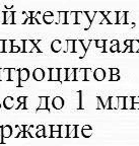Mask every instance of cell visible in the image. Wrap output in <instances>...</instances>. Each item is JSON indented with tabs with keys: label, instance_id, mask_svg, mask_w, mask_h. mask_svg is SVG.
<instances>
[{
	"label": "cell",
	"instance_id": "obj_28",
	"mask_svg": "<svg viewBox=\"0 0 139 146\" xmlns=\"http://www.w3.org/2000/svg\"><path fill=\"white\" fill-rule=\"evenodd\" d=\"M58 14H59V21H58V23H60V25H66L67 11H58Z\"/></svg>",
	"mask_w": 139,
	"mask_h": 146
},
{
	"label": "cell",
	"instance_id": "obj_10",
	"mask_svg": "<svg viewBox=\"0 0 139 146\" xmlns=\"http://www.w3.org/2000/svg\"><path fill=\"white\" fill-rule=\"evenodd\" d=\"M64 105H65V102H64V98L62 96H55L52 100V107L55 110L63 109Z\"/></svg>",
	"mask_w": 139,
	"mask_h": 146
},
{
	"label": "cell",
	"instance_id": "obj_51",
	"mask_svg": "<svg viewBox=\"0 0 139 146\" xmlns=\"http://www.w3.org/2000/svg\"><path fill=\"white\" fill-rule=\"evenodd\" d=\"M5 7H6L7 9H10V8H12V6H8V5H5Z\"/></svg>",
	"mask_w": 139,
	"mask_h": 146
},
{
	"label": "cell",
	"instance_id": "obj_23",
	"mask_svg": "<svg viewBox=\"0 0 139 146\" xmlns=\"http://www.w3.org/2000/svg\"><path fill=\"white\" fill-rule=\"evenodd\" d=\"M0 81H9V68H0Z\"/></svg>",
	"mask_w": 139,
	"mask_h": 146
},
{
	"label": "cell",
	"instance_id": "obj_50",
	"mask_svg": "<svg viewBox=\"0 0 139 146\" xmlns=\"http://www.w3.org/2000/svg\"><path fill=\"white\" fill-rule=\"evenodd\" d=\"M46 126L45 125H38L37 126V130H43V129H45Z\"/></svg>",
	"mask_w": 139,
	"mask_h": 146
},
{
	"label": "cell",
	"instance_id": "obj_30",
	"mask_svg": "<svg viewBox=\"0 0 139 146\" xmlns=\"http://www.w3.org/2000/svg\"><path fill=\"white\" fill-rule=\"evenodd\" d=\"M66 47H67V52L74 53V40H67Z\"/></svg>",
	"mask_w": 139,
	"mask_h": 146
},
{
	"label": "cell",
	"instance_id": "obj_25",
	"mask_svg": "<svg viewBox=\"0 0 139 146\" xmlns=\"http://www.w3.org/2000/svg\"><path fill=\"white\" fill-rule=\"evenodd\" d=\"M67 81V68H59V82Z\"/></svg>",
	"mask_w": 139,
	"mask_h": 146
},
{
	"label": "cell",
	"instance_id": "obj_31",
	"mask_svg": "<svg viewBox=\"0 0 139 146\" xmlns=\"http://www.w3.org/2000/svg\"><path fill=\"white\" fill-rule=\"evenodd\" d=\"M91 76L94 77V72H92V70L89 68H85V81H89Z\"/></svg>",
	"mask_w": 139,
	"mask_h": 146
},
{
	"label": "cell",
	"instance_id": "obj_41",
	"mask_svg": "<svg viewBox=\"0 0 139 146\" xmlns=\"http://www.w3.org/2000/svg\"><path fill=\"white\" fill-rule=\"evenodd\" d=\"M51 138H60L59 131H52V133H51Z\"/></svg>",
	"mask_w": 139,
	"mask_h": 146
},
{
	"label": "cell",
	"instance_id": "obj_34",
	"mask_svg": "<svg viewBox=\"0 0 139 146\" xmlns=\"http://www.w3.org/2000/svg\"><path fill=\"white\" fill-rule=\"evenodd\" d=\"M131 51H132V52H138L139 51V41H132Z\"/></svg>",
	"mask_w": 139,
	"mask_h": 146
},
{
	"label": "cell",
	"instance_id": "obj_33",
	"mask_svg": "<svg viewBox=\"0 0 139 146\" xmlns=\"http://www.w3.org/2000/svg\"><path fill=\"white\" fill-rule=\"evenodd\" d=\"M78 96H79V105H78V110H83V105H82V98H83V91L78 90L77 91Z\"/></svg>",
	"mask_w": 139,
	"mask_h": 146
},
{
	"label": "cell",
	"instance_id": "obj_32",
	"mask_svg": "<svg viewBox=\"0 0 139 146\" xmlns=\"http://www.w3.org/2000/svg\"><path fill=\"white\" fill-rule=\"evenodd\" d=\"M46 128H47V126H46ZM46 128H45V129H43V130H37V132H36V134H35V136H36L37 138H45Z\"/></svg>",
	"mask_w": 139,
	"mask_h": 146
},
{
	"label": "cell",
	"instance_id": "obj_46",
	"mask_svg": "<svg viewBox=\"0 0 139 146\" xmlns=\"http://www.w3.org/2000/svg\"><path fill=\"white\" fill-rule=\"evenodd\" d=\"M110 71H111V74H114V75L119 74V69H117V68H111Z\"/></svg>",
	"mask_w": 139,
	"mask_h": 146
},
{
	"label": "cell",
	"instance_id": "obj_6",
	"mask_svg": "<svg viewBox=\"0 0 139 146\" xmlns=\"http://www.w3.org/2000/svg\"><path fill=\"white\" fill-rule=\"evenodd\" d=\"M27 12H16L14 11V17H13V25H17V23H21V25H25V21H27Z\"/></svg>",
	"mask_w": 139,
	"mask_h": 146
},
{
	"label": "cell",
	"instance_id": "obj_27",
	"mask_svg": "<svg viewBox=\"0 0 139 146\" xmlns=\"http://www.w3.org/2000/svg\"><path fill=\"white\" fill-rule=\"evenodd\" d=\"M13 40H4V53H11Z\"/></svg>",
	"mask_w": 139,
	"mask_h": 146
},
{
	"label": "cell",
	"instance_id": "obj_4",
	"mask_svg": "<svg viewBox=\"0 0 139 146\" xmlns=\"http://www.w3.org/2000/svg\"><path fill=\"white\" fill-rule=\"evenodd\" d=\"M0 129H1V141H0V144H4L5 138H10L12 136L13 129H12V127L10 125L0 126Z\"/></svg>",
	"mask_w": 139,
	"mask_h": 146
},
{
	"label": "cell",
	"instance_id": "obj_20",
	"mask_svg": "<svg viewBox=\"0 0 139 146\" xmlns=\"http://www.w3.org/2000/svg\"><path fill=\"white\" fill-rule=\"evenodd\" d=\"M51 50L54 53H59L62 50V42L60 40H54L51 43Z\"/></svg>",
	"mask_w": 139,
	"mask_h": 146
},
{
	"label": "cell",
	"instance_id": "obj_24",
	"mask_svg": "<svg viewBox=\"0 0 139 146\" xmlns=\"http://www.w3.org/2000/svg\"><path fill=\"white\" fill-rule=\"evenodd\" d=\"M76 68H67V81H75Z\"/></svg>",
	"mask_w": 139,
	"mask_h": 146
},
{
	"label": "cell",
	"instance_id": "obj_5",
	"mask_svg": "<svg viewBox=\"0 0 139 146\" xmlns=\"http://www.w3.org/2000/svg\"><path fill=\"white\" fill-rule=\"evenodd\" d=\"M40 98V105L37 108L36 113H39L40 111H46L50 113L51 110L49 109V96H39Z\"/></svg>",
	"mask_w": 139,
	"mask_h": 146
},
{
	"label": "cell",
	"instance_id": "obj_8",
	"mask_svg": "<svg viewBox=\"0 0 139 146\" xmlns=\"http://www.w3.org/2000/svg\"><path fill=\"white\" fill-rule=\"evenodd\" d=\"M46 77V73L45 70L42 68H36L33 72V78H34L36 81H43Z\"/></svg>",
	"mask_w": 139,
	"mask_h": 146
},
{
	"label": "cell",
	"instance_id": "obj_3",
	"mask_svg": "<svg viewBox=\"0 0 139 146\" xmlns=\"http://www.w3.org/2000/svg\"><path fill=\"white\" fill-rule=\"evenodd\" d=\"M76 25H80L83 30L87 31L89 30V27H91L92 23L90 21V19L87 16L85 11H77V18H76Z\"/></svg>",
	"mask_w": 139,
	"mask_h": 146
},
{
	"label": "cell",
	"instance_id": "obj_9",
	"mask_svg": "<svg viewBox=\"0 0 139 146\" xmlns=\"http://www.w3.org/2000/svg\"><path fill=\"white\" fill-rule=\"evenodd\" d=\"M29 128L30 126H25V125H21V130L18 132V134L15 136V138H34V137L31 135V133L29 132Z\"/></svg>",
	"mask_w": 139,
	"mask_h": 146
},
{
	"label": "cell",
	"instance_id": "obj_12",
	"mask_svg": "<svg viewBox=\"0 0 139 146\" xmlns=\"http://www.w3.org/2000/svg\"><path fill=\"white\" fill-rule=\"evenodd\" d=\"M106 18L110 25H118V11H108Z\"/></svg>",
	"mask_w": 139,
	"mask_h": 146
},
{
	"label": "cell",
	"instance_id": "obj_15",
	"mask_svg": "<svg viewBox=\"0 0 139 146\" xmlns=\"http://www.w3.org/2000/svg\"><path fill=\"white\" fill-rule=\"evenodd\" d=\"M94 78L96 81H103L106 78V71L103 68H98L94 71Z\"/></svg>",
	"mask_w": 139,
	"mask_h": 146
},
{
	"label": "cell",
	"instance_id": "obj_42",
	"mask_svg": "<svg viewBox=\"0 0 139 146\" xmlns=\"http://www.w3.org/2000/svg\"><path fill=\"white\" fill-rule=\"evenodd\" d=\"M110 51L111 52H118L119 51V44H117V45H112L111 46V49H110Z\"/></svg>",
	"mask_w": 139,
	"mask_h": 146
},
{
	"label": "cell",
	"instance_id": "obj_38",
	"mask_svg": "<svg viewBox=\"0 0 139 146\" xmlns=\"http://www.w3.org/2000/svg\"><path fill=\"white\" fill-rule=\"evenodd\" d=\"M19 52H23V49H21L19 46H15L13 44L12 49H11V53H19Z\"/></svg>",
	"mask_w": 139,
	"mask_h": 146
},
{
	"label": "cell",
	"instance_id": "obj_37",
	"mask_svg": "<svg viewBox=\"0 0 139 146\" xmlns=\"http://www.w3.org/2000/svg\"><path fill=\"white\" fill-rule=\"evenodd\" d=\"M85 12H86L87 16H88V18L90 19V21L92 23L94 19V16H96V11H85Z\"/></svg>",
	"mask_w": 139,
	"mask_h": 146
},
{
	"label": "cell",
	"instance_id": "obj_21",
	"mask_svg": "<svg viewBox=\"0 0 139 146\" xmlns=\"http://www.w3.org/2000/svg\"><path fill=\"white\" fill-rule=\"evenodd\" d=\"M75 81H85V68H76Z\"/></svg>",
	"mask_w": 139,
	"mask_h": 146
},
{
	"label": "cell",
	"instance_id": "obj_13",
	"mask_svg": "<svg viewBox=\"0 0 139 146\" xmlns=\"http://www.w3.org/2000/svg\"><path fill=\"white\" fill-rule=\"evenodd\" d=\"M9 81H15L19 83V69L9 68Z\"/></svg>",
	"mask_w": 139,
	"mask_h": 146
},
{
	"label": "cell",
	"instance_id": "obj_2",
	"mask_svg": "<svg viewBox=\"0 0 139 146\" xmlns=\"http://www.w3.org/2000/svg\"><path fill=\"white\" fill-rule=\"evenodd\" d=\"M41 40H23V53H42L43 51L39 49L38 44Z\"/></svg>",
	"mask_w": 139,
	"mask_h": 146
},
{
	"label": "cell",
	"instance_id": "obj_29",
	"mask_svg": "<svg viewBox=\"0 0 139 146\" xmlns=\"http://www.w3.org/2000/svg\"><path fill=\"white\" fill-rule=\"evenodd\" d=\"M127 12H123V11H118V25H123L126 23V17H127Z\"/></svg>",
	"mask_w": 139,
	"mask_h": 146
},
{
	"label": "cell",
	"instance_id": "obj_43",
	"mask_svg": "<svg viewBox=\"0 0 139 146\" xmlns=\"http://www.w3.org/2000/svg\"><path fill=\"white\" fill-rule=\"evenodd\" d=\"M51 131H59L60 132V125H50Z\"/></svg>",
	"mask_w": 139,
	"mask_h": 146
},
{
	"label": "cell",
	"instance_id": "obj_49",
	"mask_svg": "<svg viewBox=\"0 0 139 146\" xmlns=\"http://www.w3.org/2000/svg\"><path fill=\"white\" fill-rule=\"evenodd\" d=\"M25 25H32V17H27Z\"/></svg>",
	"mask_w": 139,
	"mask_h": 146
},
{
	"label": "cell",
	"instance_id": "obj_17",
	"mask_svg": "<svg viewBox=\"0 0 139 146\" xmlns=\"http://www.w3.org/2000/svg\"><path fill=\"white\" fill-rule=\"evenodd\" d=\"M14 106V98L12 96H6L3 100V107L6 110H11L13 109Z\"/></svg>",
	"mask_w": 139,
	"mask_h": 146
},
{
	"label": "cell",
	"instance_id": "obj_40",
	"mask_svg": "<svg viewBox=\"0 0 139 146\" xmlns=\"http://www.w3.org/2000/svg\"><path fill=\"white\" fill-rule=\"evenodd\" d=\"M27 96H19V98H17V103H18V105L19 104H25L27 103Z\"/></svg>",
	"mask_w": 139,
	"mask_h": 146
},
{
	"label": "cell",
	"instance_id": "obj_52",
	"mask_svg": "<svg viewBox=\"0 0 139 146\" xmlns=\"http://www.w3.org/2000/svg\"><path fill=\"white\" fill-rule=\"evenodd\" d=\"M0 108H1V104H0Z\"/></svg>",
	"mask_w": 139,
	"mask_h": 146
},
{
	"label": "cell",
	"instance_id": "obj_36",
	"mask_svg": "<svg viewBox=\"0 0 139 146\" xmlns=\"http://www.w3.org/2000/svg\"><path fill=\"white\" fill-rule=\"evenodd\" d=\"M118 106L120 109H125V98H118Z\"/></svg>",
	"mask_w": 139,
	"mask_h": 146
},
{
	"label": "cell",
	"instance_id": "obj_1",
	"mask_svg": "<svg viewBox=\"0 0 139 146\" xmlns=\"http://www.w3.org/2000/svg\"><path fill=\"white\" fill-rule=\"evenodd\" d=\"M90 44L91 40H88L86 44L83 40H75L74 41V53H77L79 55L80 59H83L85 57V54H86Z\"/></svg>",
	"mask_w": 139,
	"mask_h": 146
},
{
	"label": "cell",
	"instance_id": "obj_19",
	"mask_svg": "<svg viewBox=\"0 0 139 146\" xmlns=\"http://www.w3.org/2000/svg\"><path fill=\"white\" fill-rule=\"evenodd\" d=\"M43 19L45 25H51L54 23V13L51 11H46L43 14Z\"/></svg>",
	"mask_w": 139,
	"mask_h": 146
},
{
	"label": "cell",
	"instance_id": "obj_47",
	"mask_svg": "<svg viewBox=\"0 0 139 146\" xmlns=\"http://www.w3.org/2000/svg\"><path fill=\"white\" fill-rule=\"evenodd\" d=\"M124 44H125L126 47H131V45H132V41H131V40H126Z\"/></svg>",
	"mask_w": 139,
	"mask_h": 146
},
{
	"label": "cell",
	"instance_id": "obj_18",
	"mask_svg": "<svg viewBox=\"0 0 139 146\" xmlns=\"http://www.w3.org/2000/svg\"><path fill=\"white\" fill-rule=\"evenodd\" d=\"M78 125H68V138H78Z\"/></svg>",
	"mask_w": 139,
	"mask_h": 146
},
{
	"label": "cell",
	"instance_id": "obj_48",
	"mask_svg": "<svg viewBox=\"0 0 139 146\" xmlns=\"http://www.w3.org/2000/svg\"><path fill=\"white\" fill-rule=\"evenodd\" d=\"M32 25H40L36 17H32Z\"/></svg>",
	"mask_w": 139,
	"mask_h": 146
},
{
	"label": "cell",
	"instance_id": "obj_11",
	"mask_svg": "<svg viewBox=\"0 0 139 146\" xmlns=\"http://www.w3.org/2000/svg\"><path fill=\"white\" fill-rule=\"evenodd\" d=\"M49 78L47 81H59V68H49Z\"/></svg>",
	"mask_w": 139,
	"mask_h": 146
},
{
	"label": "cell",
	"instance_id": "obj_45",
	"mask_svg": "<svg viewBox=\"0 0 139 146\" xmlns=\"http://www.w3.org/2000/svg\"><path fill=\"white\" fill-rule=\"evenodd\" d=\"M120 79V76L118 75V74H116V75H114V74H111V81H117V80Z\"/></svg>",
	"mask_w": 139,
	"mask_h": 146
},
{
	"label": "cell",
	"instance_id": "obj_22",
	"mask_svg": "<svg viewBox=\"0 0 139 146\" xmlns=\"http://www.w3.org/2000/svg\"><path fill=\"white\" fill-rule=\"evenodd\" d=\"M81 134L84 138H89L92 135V128L89 125H84L81 129Z\"/></svg>",
	"mask_w": 139,
	"mask_h": 146
},
{
	"label": "cell",
	"instance_id": "obj_7",
	"mask_svg": "<svg viewBox=\"0 0 139 146\" xmlns=\"http://www.w3.org/2000/svg\"><path fill=\"white\" fill-rule=\"evenodd\" d=\"M30 78V70L27 68H21L19 69V83L16 86L17 87H23L21 82H25L27 80H29Z\"/></svg>",
	"mask_w": 139,
	"mask_h": 146
},
{
	"label": "cell",
	"instance_id": "obj_14",
	"mask_svg": "<svg viewBox=\"0 0 139 146\" xmlns=\"http://www.w3.org/2000/svg\"><path fill=\"white\" fill-rule=\"evenodd\" d=\"M77 11H67L66 25H76Z\"/></svg>",
	"mask_w": 139,
	"mask_h": 146
},
{
	"label": "cell",
	"instance_id": "obj_39",
	"mask_svg": "<svg viewBox=\"0 0 139 146\" xmlns=\"http://www.w3.org/2000/svg\"><path fill=\"white\" fill-rule=\"evenodd\" d=\"M96 98H98V109H105V106H104L102 98H100V96H98Z\"/></svg>",
	"mask_w": 139,
	"mask_h": 146
},
{
	"label": "cell",
	"instance_id": "obj_35",
	"mask_svg": "<svg viewBox=\"0 0 139 146\" xmlns=\"http://www.w3.org/2000/svg\"><path fill=\"white\" fill-rule=\"evenodd\" d=\"M106 40H96V48H105Z\"/></svg>",
	"mask_w": 139,
	"mask_h": 146
},
{
	"label": "cell",
	"instance_id": "obj_44",
	"mask_svg": "<svg viewBox=\"0 0 139 146\" xmlns=\"http://www.w3.org/2000/svg\"><path fill=\"white\" fill-rule=\"evenodd\" d=\"M0 53H4V40H0Z\"/></svg>",
	"mask_w": 139,
	"mask_h": 146
},
{
	"label": "cell",
	"instance_id": "obj_16",
	"mask_svg": "<svg viewBox=\"0 0 139 146\" xmlns=\"http://www.w3.org/2000/svg\"><path fill=\"white\" fill-rule=\"evenodd\" d=\"M14 11H4V23L3 25H13Z\"/></svg>",
	"mask_w": 139,
	"mask_h": 146
},
{
	"label": "cell",
	"instance_id": "obj_26",
	"mask_svg": "<svg viewBox=\"0 0 139 146\" xmlns=\"http://www.w3.org/2000/svg\"><path fill=\"white\" fill-rule=\"evenodd\" d=\"M60 138H68V125H60Z\"/></svg>",
	"mask_w": 139,
	"mask_h": 146
}]
</instances>
